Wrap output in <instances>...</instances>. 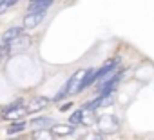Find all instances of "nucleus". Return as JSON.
Returning <instances> with one entry per match:
<instances>
[{
  "label": "nucleus",
  "instance_id": "4468645a",
  "mask_svg": "<svg viewBox=\"0 0 154 140\" xmlns=\"http://www.w3.org/2000/svg\"><path fill=\"white\" fill-rule=\"evenodd\" d=\"M49 122H51L49 118H45V116H40V118H35L31 124H33V127H36V129H42V127H45Z\"/></svg>",
  "mask_w": 154,
  "mask_h": 140
},
{
  "label": "nucleus",
  "instance_id": "dca6fc26",
  "mask_svg": "<svg viewBox=\"0 0 154 140\" xmlns=\"http://www.w3.org/2000/svg\"><path fill=\"white\" fill-rule=\"evenodd\" d=\"M82 122V109H78V111H74L71 116H69V124H72V126H76V124H80Z\"/></svg>",
  "mask_w": 154,
  "mask_h": 140
},
{
  "label": "nucleus",
  "instance_id": "a211bd4d",
  "mask_svg": "<svg viewBox=\"0 0 154 140\" xmlns=\"http://www.w3.org/2000/svg\"><path fill=\"white\" fill-rule=\"evenodd\" d=\"M71 106H72L71 102H65L63 106H60V111H69V109H71Z\"/></svg>",
  "mask_w": 154,
  "mask_h": 140
},
{
  "label": "nucleus",
  "instance_id": "9b49d317",
  "mask_svg": "<svg viewBox=\"0 0 154 140\" xmlns=\"http://www.w3.org/2000/svg\"><path fill=\"white\" fill-rule=\"evenodd\" d=\"M35 140H53V133L47 131V129H36L35 135H33Z\"/></svg>",
  "mask_w": 154,
  "mask_h": 140
},
{
  "label": "nucleus",
  "instance_id": "0eeeda50",
  "mask_svg": "<svg viewBox=\"0 0 154 140\" xmlns=\"http://www.w3.org/2000/svg\"><path fill=\"white\" fill-rule=\"evenodd\" d=\"M51 4H54V0H31L27 11H47Z\"/></svg>",
  "mask_w": 154,
  "mask_h": 140
},
{
  "label": "nucleus",
  "instance_id": "ddd939ff",
  "mask_svg": "<svg viewBox=\"0 0 154 140\" xmlns=\"http://www.w3.org/2000/svg\"><path fill=\"white\" fill-rule=\"evenodd\" d=\"M20 0H0V13H4L8 11L9 8H13L15 4H18Z\"/></svg>",
  "mask_w": 154,
  "mask_h": 140
},
{
  "label": "nucleus",
  "instance_id": "f3484780",
  "mask_svg": "<svg viewBox=\"0 0 154 140\" xmlns=\"http://www.w3.org/2000/svg\"><path fill=\"white\" fill-rule=\"evenodd\" d=\"M20 107H22V100H17V102H13V104H9V106L4 107V115L11 113V111H15V109H20Z\"/></svg>",
  "mask_w": 154,
  "mask_h": 140
},
{
  "label": "nucleus",
  "instance_id": "1a4fd4ad",
  "mask_svg": "<svg viewBox=\"0 0 154 140\" xmlns=\"http://www.w3.org/2000/svg\"><path fill=\"white\" fill-rule=\"evenodd\" d=\"M29 44H31V40H29L27 37L22 38V35H20L17 40H13L11 44H8V46H9V53H15V51H18V49H27Z\"/></svg>",
  "mask_w": 154,
  "mask_h": 140
},
{
  "label": "nucleus",
  "instance_id": "f8f14e48",
  "mask_svg": "<svg viewBox=\"0 0 154 140\" xmlns=\"http://www.w3.org/2000/svg\"><path fill=\"white\" fill-rule=\"evenodd\" d=\"M26 122H15V124H11L9 127H8V133L9 135H13V133H22L24 129H26Z\"/></svg>",
  "mask_w": 154,
  "mask_h": 140
},
{
  "label": "nucleus",
  "instance_id": "6ab92c4d",
  "mask_svg": "<svg viewBox=\"0 0 154 140\" xmlns=\"http://www.w3.org/2000/svg\"><path fill=\"white\" fill-rule=\"evenodd\" d=\"M89 140H102V135H94V136H91Z\"/></svg>",
  "mask_w": 154,
  "mask_h": 140
},
{
  "label": "nucleus",
  "instance_id": "20e7f679",
  "mask_svg": "<svg viewBox=\"0 0 154 140\" xmlns=\"http://www.w3.org/2000/svg\"><path fill=\"white\" fill-rule=\"evenodd\" d=\"M45 15H47V11H27V15L24 18V27H27V29L36 27L38 24H42Z\"/></svg>",
  "mask_w": 154,
  "mask_h": 140
},
{
  "label": "nucleus",
  "instance_id": "7ed1b4c3",
  "mask_svg": "<svg viewBox=\"0 0 154 140\" xmlns=\"http://www.w3.org/2000/svg\"><path fill=\"white\" fill-rule=\"evenodd\" d=\"M120 65V56H116L114 60H109L107 64H103L102 67H98L96 71H94V77H96V82H100L103 77H107V75H111V73H114V69Z\"/></svg>",
  "mask_w": 154,
  "mask_h": 140
},
{
  "label": "nucleus",
  "instance_id": "6e6552de",
  "mask_svg": "<svg viewBox=\"0 0 154 140\" xmlns=\"http://www.w3.org/2000/svg\"><path fill=\"white\" fill-rule=\"evenodd\" d=\"M47 104H49V100H47L45 97H36V98H33V100H31V104L27 106V113L40 111V109L47 107Z\"/></svg>",
  "mask_w": 154,
  "mask_h": 140
},
{
  "label": "nucleus",
  "instance_id": "39448f33",
  "mask_svg": "<svg viewBox=\"0 0 154 140\" xmlns=\"http://www.w3.org/2000/svg\"><path fill=\"white\" fill-rule=\"evenodd\" d=\"M85 73L87 71H76L67 82H69V95H76V93H80L82 91V82L85 78Z\"/></svg>",
  "mask_w": 154,
  "mask_h": 140
},
{
  "label": "nucleus",
  "instance_id": "423d86ee",
  "mask_svg": "<svg viewBox=\"0 0 154 140\" xmlns=\"http://www.w3.org/2000/svg\"><path fill=\"white\" fill-rule=\"evenodd\" d=\"M51 133L58 135V136H67V135L74 133V126L72 124H54V126H51Z\"/></svg>",
  "mask_w": 154,
  "mask_h": 140
},
{
  "label": "nucleus",
  "instance_id": "2eb2a0df",
  "mask_svg": "<svg viewBox=\"0 0 154 140\" xmlns=\"http://www.w3.org/2000/svg\"><path fill=\"white\" fill-rule=\"evenodd\" d=\"M67 95H69V82H65V84L62 86V89H60V91L56 93V97H54V100H56V102H60V100H62L63 97H67Z\"/></svg>",
  "mask_w": 154,
  "mask_h": 140
},
{
  "label": "nucleus",
  "instance_id": "f257e3e1",
  "mask_svg": "<svg viewBox=\"0 0 154 140\" xmlns=\"http://www.w3.org/2000/svg\"><path fill=\"white\" fill-rule=\"evenodd\" d=\"M122 75L123 73L118 71V73H111V75L103 77L100 80V88H98L100 95H111V93H114L116 88H118V84H120V80H122Z\"/></svg>",
  "mask_w": 154,
  "mask_h": 140
},
{
  "label": "nucleus",
  "instance_id": "f03ea898",
  "mask_svg": "<svg viewBox=\"0 0 154 140\" xmlns=\"http://www.w3.org/2000/svg\"><path fill=\"white\" fill-rule=\"evenodd\" d=\"M98 127H100L102 133H114V131H118L120 122H118L116 116H112V115H111V116L105 115V116H102V118L98 120Z\"/></svg>",
  "mask_w": 154,
  "mask_h": 140
},
{
  "label": "nucleus",
  "instance_id": "9d476101",
  "mask_svg": "<svg viewBox=\"0 0 154 140\" xmlns=\"http://www.w3.org/2000/svg\"><path fill=\"white\" fill-rule=\"evenodd\" d=\"M20 35H22V27H18V26H17V27H9V29L4 33V38H2V40H4V44H11V42L17 40Z\"/></svg>",
  "mask_w": 154,
  "mask_h": 140
}]
</instances>
